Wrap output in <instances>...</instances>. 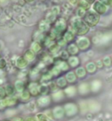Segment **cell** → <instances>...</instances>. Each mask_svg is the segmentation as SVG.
I'll list each match as a JSON object with an SVG mask.
<instances>
[{"mask_svg":"<svg viewBox=\"0 0 112 121\" xmlns=\"http://www.w3.org/2000/svg\"><path fill=\"white\" fill-rule=\"evenodd\" d=\"M28 65V61L27 60L25 59L24 58H19L18 60H17V65L19 67V68H24V67H26Z\"/></svg>","mask_w":112,"mask_h":121,"instance_id":"1","label":"cell"},{"mask_svg":"<svg viewBox=\"0 0 112 121\" xmlns=\"http://www.w3.org/2000/svg\"><path fill=\"white\" fill-rule=\"evenodd\" d=\"M29 92L31 94L33 95H37L38 94V90L37 87V85L35 84H31L29 86Z\"/></svg>","mask_w":112,"mask_h":121,"instance_id":"2","label":"cell"},{"mask_svg":"<svg viewBox=\"0 0 112 121\" xmlns=\"http://www.w3.org/2000/svg\"><path fill=\"white\" fill-rule=\"evenodd\" d=\"M14 87L13 86L11 85V84H8L7 86L5 87V91H6V94L9 95V96H11V95L13 94L14 93Z\"/></svg>","mask_w":112,"mask_h":121,"instance_id":"3","label":"cell"},{"mask_svg":"<svg viewBox=\"0 0 112 121\" xmlns=\"http://www.w3.org/2000/svg\"><path fill=\"white\" fill-rule=\"evenodd\" d=\"M6 106H12V105H15L16 103H17V100L14 97L12 98H8L7 100H5Z\"/></svg>","mask_w":112,"mask_h":121,"instance_id":"4","label":"cell"},{"mask_svg":"<svg viewBox=\"0 0 112 121\" xmlns=\"http://www.w3.org/2000/svg\"><path fill=\"white\" fill-rule=\"evenodd\" d=\"M15 88H16V90H17L18 91H19V92L23 91V90H24L23 82H21V81H17V82H16L15 83Z\"/></svg>","mask_w":112,"mask_h":121,"instance_id":"5","label":"cell"},{"mask_svg":"<svg viewBox=\"0 0 112 121\" xmlns=\"http://www.w3.org/2000/svg\"><path fill=\"white\" fill-rule=\"evenodd\" d=\"M25 58H26L28 60H31L34 59V53L33 52H31V51L28 50L27 51V52L25 53Z\"/></svg>","mask_w":112,"mask_h":121,"instance_id":"6","label":"cell"},{"mask_svg":"<svg viewBox=\"0 0 112 121\" xmlns=\"http://www.w3.org/2000/svg\"><path fill=\"white\" fill-rule=\"evenodd\" d=\"M30 92L29 91H23V93H22L21 94V98H22V100H28L30 98Z\"/></svg>","mask_w":112,"mask_h":121,"instance_id":"7","label":"cell"},{"mask_svg":"<svg viewBox=\"0 0 112 121\" xmlns=\"http://www.w3.org/2000/svg\"><path fill=\"white\" fill-rule=\"evenodd\" d=\"M6 95V91L4 87H0V99H3Z\"/></svg>","mask_w":112,"mask_h":121,"instance_id":"8","label":"cell"},{"mask_svg":"<svg viewBox=\"0 0 112 121\" xmlns=\"http://www.w3.org/2000/svg\"><path fill=\"white\" fill-rule=\"evenodd\" d=\"M6 65V61L4 59L0 60V69H3Z\"/></svg>","mask_w":112,"mask_h":121,"instance_id":"9","label":"cell"},{"mask_svg":"<svg viewBox=\"0 0 112 121\" xmlns=\"http://www.w3.org/2000/svg\"><path fill=\"white\" fill-rule=\"evenodd\" d=\"M32 48H33L34 51H35V52H37L38 50H39L40 48V46H39V44H37V43H35L33 44V46H32Z\"/></svg>","mask_w":112,"mask_h":121,"instance_id":"10","label":"cell"},{"mask_svg":"<svg viewBox=\"0 0 112 121\" xmlns=\"http://www.w3.org/2000/svg\"><path fill=\"white\" fill-rule=\"evenodd\" d=\"M24 121H35V119H34L33 117H28Z\"/></svg>","mask_w":112,"mask_h":121,"instance_id":"11","label":"cell"},{"mask_svg":"<svg viewBox=\"0 0 112 121\" xmlns=\"http://www.w3.org/2000/svg\"><path fill=\"white\" fill-rule=\"evenodd\" d=\"M13 121H23L21 118H16L15 120H14Z\"/></svg>","mask_w":112,"mask_h":121,"instance_id":"12","label":"cell"},{"mask_svg":"<svg viewBox=\"0 0 112 121\" xmlns=\"http://www.w3.org/2000/svg\"><path fill=\"white\" fill-rule=\"evenodd\" d=\"M39 120H40V121H46V120H44V118H43V119H41V118H40V119H39Z\"/></svg>","mask_w":112,"mask_h":121,"instance_id":"13","label":"cell"},{"mask_svg":"<svg viewBox=\"0 0 112 121\" xmlns=\"http://www.w3.org/2000/svg\"><path fill=\"white\" fill-rule=\"evenodd\" d=\"M0 58H1V55H0ZM0 60H1V59H0Z\"/></svg>","mask_w":112,"mask_h":121,"instance_id":"14","label":"cell"},{"mask_svg":"<svg viewBox=\"0 0 112 121\" xmlns=\"http://www.w3.org/2000/svg\"><path fill=\"white\" fill-rule=\"evenodd\" d=\"M5 121H8V120H5Z\"/></svg>","mask_w":112,"mask_h":121,"instance_id":"15","label":"cell"}]
</instances>
